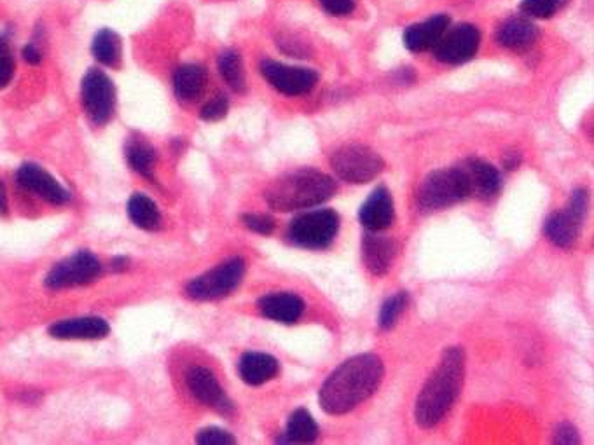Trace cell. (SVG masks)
I'll return each instance as SVG.
<instances>
[{
    "instance_id": "1",
    "label": "cell",
    "mask_w": 594,
    "mask_h": 445,
    "mask_svg": "<svg viewBox=\"0 0 594 445\" xmlns=\"http://www.w3.org/2000/svg\"><path fill=\"white\" fill-rule=\"evenodd\" d=\"M385 376V365L374 353L357 355L341 363L318 393V402L331 416H343L373 397Z\"/></svg>"
},
{
    "instance_id": "14",
    "label": "cell",
    "mask_w": 594,
    "mask_h": 445,
    "mask_svg": "<svg viewBox=\"0 0 594 445\" xmlns=\"http://www.w3.org/2000/svg\"><path fill=\"white\" fill-rule=\"evenodd\" d=\"M463 173L469 184L470 198L493 199L502 191V175L495 166L479 158H469L463 161Z\"/></svg>"
},
{
    "instance_id": "13",
    "label": "cell",
    "mask_w": 594,
    "mask_h": 445,
    "mask_svg": "<svg viewBox=\"0 0 594 445\" xmlns=\"http://www.w3.org/2000/svg\"><path fill=\"white\" fill-rule=\"evenodd\" d=\"M16 180L23 189L34 192L51 205H65L70 201L69 191L55 177H51L44 168L34 165V163L21 165L16 172Z\"/></svg>"
},
{
    "instance_id": "27",
    "label": "cell",
    "mask_w": 594,
    "mask_h": 445,
    "mask_svg": "<svg viewBox=\"0 0 594 445\" xmlns=\"http://www.w3.org/2000/svg\"><path fill=\"white\" fill-rule=\"evenodd\" d=\"M126 159L128 165L132 166L135 172L142 177L154 178V163H156V152L151 145L144 140H132L126 147Z\"/></svg>"
},
{
    "instance_id": "35",
    "label": "cell",
    "mask_w": 594,
    "mask_h": 445,
    "mask_svg": "<svg viewBox=\"0 0 594 445\" xmlns=\"http://www.w3.org/2000/svg\"><path fill=\"white\" fill-rule=\"evenodd\" d=\"M581 442L579 432L572 423H561L554 430V444L575 445Z\"/></svg>"
},
{
    "instance_id": "4",
    "label": "cell",
    "mask_w": 594,
    "mask_h": 445,
    "mask_svg": "<svg viewBox=\"0 0 594 445\" xmlns=\"http://www.w3.org/2000/svg\"><path fill=\"white\" fill-rule=\"evenodd\" d=\"M418 205L425 212H436L470 198L469 184L460 165L436 170L423 180L418 189Z\"/></svg>"
},
{
    "instance_id": "7",
    "label": "cell",
    "mask_w": 594,
    "mask_h": 445,
    "mask_svg": "<svg viewBox=\"0 0 594 445\" xmlns=\"http://www.w3.org/2000/svg\"><path fill=\"white\" fill-rule=\"evenodd\" d=\"M339 231V217L334 210H315L292 220L289 240L306 250H324Z\"/></svg>"
},
{
    "instance_id": "38",
    "label": "cell",
    "mask_w": 594,
    "mask_h": 445,
    "mask_svg": "<svg viewBox=\"0 0 594 445\" xmlns=\"http://www.w3.org/2000/svg\"><path fill=\"white\" fill-rule=\"evenodd\" d=\"M519 165H521V154H519V152L511 151L509 154H507V156H505V170H509V172H512V170H518Z\"/></svg>"
},
{
    "instance_id": "15",
    "label": "cell",
    "mask_w": 594,
    "mask_h": 445,
    "mask_svg": "<svg viewBox=\"0 0 594 445\" xmlns=\"http://www.w3.org/2000/svg\"><path fill=\"white\" fill-rule=\"evenodd\" d=\"M395 208L392 192L387 187H378L371 192L366 203L360 206L359 220L366 231H385L394 224Z\"/></svg>"
},
{
    "instance_id": "5",
    "label": "cell",
    "mask_w": 594,
    "mask_h": 445,
    "mask_svg": "<svg viewBox=\"0 0 594 445\" xmlns=\"http://www.w3.org/2000/svg\"><path fill=\"white\" fill-rule=\"evenodd\" d=\"M245 261L242 257H233L222 262L221 266L210 269L208 273L187 283L186 292L194 301H217L233 294L240 287L245 276Z\"/></svg>"
},
{
    "instance_id": "18",
    "label": "cell",
    "mask_w": 594,
    "mask_h": 445,
    "mask_svg": "<svg viewBox=\"0 0 594 445\" xmlns=\"http://www.w3.org/2000/svg\"><path fill=\"white\" fill-rule=\"evenodd\" d=\"M257 308L261 315L270 318L273 322L292 325L303 316L304 301L299 295L291 292H277V294H268L257 301Z\"/></svg>"
},
{
    "instance_id": "32",
    "label": "cell",
    "mask_w": 594,
    "mask_h": 445,
    "mask_svg": "<svg viewBox=\"0 0 594 445\" xmlns=\"http://www.w3.org/2000/svg\"><path fill=\"white\" fill-rule=\"evenodd\" d=\"M243 226L263 236H270L275 231V220L270 215H261V213H245L242 217Z\"/></svg>"
},
{
    "instance_id": "17",
    "label": "cell",
    "mask_w": 594,
    "mask_h": 445,
    "mask_svg": "<svg viewBox=\"0 0 594 445\" xmlns=\"http://www.w3.org/2000/svg\"><path fill=\"white\" fill-rule=\"evenodd\" d=\"M397 245L392 238L380 234V231H366L362 240V259L367 269L376 276H383L394 264Z\"/></svg>"
},
{
    "instance_id": "3",
    "label": "cell",
    "mask_w": 594,
    "mask_h": 445,
    "mask_svg": "<svg viewBox=\"0 0 594 445\" xmlns=\"http://www.w3.org/2000/svg\"><path fill=\"white\" fill-rule=\"evenodd\" d=\"M336 191L338 184L334 178L315 168H301L273 180L264 198L271 210L287 213L322 205Z\"/></svg>"
},
{
    "instance_id": "19",
    "label": "cell",
    "mask_w": 594,
    "mask_h": 445,
    "mask_svg": "<svg viewBox=\"0 0 594 445\" xmlns=\"http://www.w3.org/2000/svg\"><path fill=\"white\" fill-rule=\"evenodd\" d=\"M109 323L98 316H83V318H72L62 320L49 327V334L55 339L62 341H86V339H104L109 334Z\"/></svg>"
},
{
    "instance_id": "24",
    "label": "cell",
    "mask_w": 594,
    "mask_h": 445,
    "mask_svg": "<svg viewBox=\"0 0 594 445\" xmlns=\"http://www.w3.org/2000/svg\"><path fill=\"white\" fill-rule=\"evenodd\" d=\"M320 435L317 421L306 409L292 412L285 432L277 439V444H311Z\"/></svg>"
},
{
    "instance_id": "6",
    "label": "cell",
    "mask_w": 594,
    "mask_h": 445,
    "mask_svg": "<svg viewBox=\"0 0 594 445\" xmlns=\"http://www.w3.org/2000/svg\"><path fill=\"white\" fill-rule=\"evenodd\" d=\"M331 168L345 182L366 184L385 170V161L371 147L352 144L332 154Z\"/></svg>"
},
{
    "instance_id": "36",
    "label": "cell",
    "mask_w": 594,
    "mask_h": 445,
    "mask_svg": "<svg viewBox=\"0 0 594 445\" xmlns=\"http://www.w3.org/2000/svg\"><path fill=\"white\" fill-rule=\"evenodd\" d=\"M325 11L334 16H346L353 11L355 0H322Z\"/></svg>"
},
{
    "instance_id": "26",
    "label": "cell",
    "mask_w": 594,
    "mask_h": 445,
    "mask_svg": "<svg viewBox=\"0 0 594 445\" xmlns=\"http://www.w3.org/2000/svg\"><path fill=\"white\" fill-rule=\"evenodd\" d=\"M93 56L105 67H118L121 62V39L109 28L100 30L93 39Z\"/></svg>"
},
{
    "instance_id": "29",
    "label": "cell",
    "mask_w": 594,
    "mask_h": 445,
    "mask_svg": "<svg viewBox=\"0 0 594 445\" xmlns=\"http://www.w3.org/2000/svg\"><path fill=\"white\" fill-rule=\"evenodd\" d=\"M408 302V292H399V294L388 297L387 301L383 302V306H381L380 329H394L402 313H404V309L408 308Z\"/></svg>"
},
{
    "instance_id": "31",
    "label": "cell",
    "mask_w": 594,
    "mask_h": 445,
    "mask_svg": "<svg viewBox=\"0 0 594 445\" xmlns=\"http://www.w3.org/2000/svg\"><path fill=\"white\" fill-rule=\"evenodd\" d=\"M14 76V56L4 35H0V89L6 88Z\"/></svg>"
},
{
    "instance_id": "39",
    "label": "cell",
    "mask_w": 594,
    "mask_h": 445,
    "mask_svg": "<svg viewBox=\"0 0 594 445\" xmlns=\"http://www.w3.org/2000/svg\"><path fill=\"white\" fill-rule=\"evenodd\" d=\"M7 212V196H6V189H4V185L0 182V215L2 213Z\"/></svg>"
},
{
    "instance_id": "16",
    "label": "cell",
    "mask_w": 594,
    "mask_h": 445,
    "mask_svg": "<svg viewBox=\"0 0 594 445\" xmlns=\"http://www.w3.org/2000/svg\"><path fill=\"white\" fill-rule=\"evenodd\" d=\"M586 217V213L575 210L574 206L568 205L565 210L554 212L549 215L546 220V236L553 241L556 247L572 248L581 234L582 220Z\"/></svg>"
},
{
    "instance_id": "21",
    "label": "cell",
    "mask_w": 594,
    "mask_h": 445,
    "mask_svg": "<svg viewBox=\"0 0 594 445\" xmlns=\"http://www.w3.org/2000/svg\"><path fill=\"white\" fill-rule=\"evenodd\" d=\"M238 370H240V376L245 383L250 386H261L277 376L280 363L275 356L268 355V353L249 351L240 358Z\"/></svg>"
},
{
    "instance_id": "30",
    "label": "cell",
    "mask_w": 594,
    "mask_h": 445,
    "mask_svg": "<svg viewBox=\"0 0 594 445\" xmlns=\"http://www.w3.org/2000/svg\"><path fill=\"white\" fill-rule=\"evenodd\" d=\"M568 0H523L521 11L532 18L547 20L560 11L561 7L567 6Z\"/></svg>"
},
{
    "instance_id": "10",
    "label": "cell",
    "mask_w": 594,
    "mask_h": 445,
    "mask_svg": "<svg viewBox=\"0 0 594 445\" xmlns=\"http://www.w3.org/2000/svg\"><path fill=\"white\" fill-rule=\"evenodd\" d=\"M479 44H481L479 30L474 25L463 23L453 30H446L434 51L439 62L462 65L476 56Z\"/></svg>"
},
{
    "instance_id": "12",
    "label": "cell",
    "mask_w": 594,
    "mask_h": 445,
    "mask_svg": "<svg viewBox=\"0 0 594 445\" xmlns=\"http://www.w3.org/2000/svg\"><path fill=\"white\" fill-rule=\"evenodd\" d=\"M186 381L187 388L201 404L212 407V409L221 412L224 416H229V414L235 412V404L226 397V393L222 390L217 377L210 370L200 367V365L193 367L187 372Z\"/></svg>"
},
{
    "instance_id": "22",
    "label": "cell",
    "mask_w": 594,
    "mask_h": 445,
    "mask_svg": "<svg viewBox=\"0 0 594 445\" xmlns=\"http://www.w3.org/2000/svg\"><path fill=\"white\" fill-rule=\"evenodd\" d=\"M539 39V28L526 18H511L497 30V41L512 51H526Z\"/></svg>"
},
{
    "instance_id": "2",
    "label": "cell",
    "mask_w": 594,
    "mask_h": 445,
    "mask_svg": "<svg viewBox=\"0 0 594 445\" xmlns=\"http://www.w3.org/2000/svg\"><path fill=\"white\" fill-rule=\"evenodd\" d=\"M465 377V353L460 346L444 351L441 362L432 372L416 400V425L429 430L439 425L451 411L462 391Z\"/></svg>"
},
{
    "instance_id": "25",
    "label": "cell",
    "mask_w": 594,
    "mask_h": 445,
    "mask_svg": "<svg viewBox=\"0 0 594 445\" xmlns=\"http://www.w3.org/2000/svg\"><path fill=\"white\" fill-rule=\"evenodd\" d=\"M128 217L135 226L146 231H156L161 226L158 206L146 194H133L128 201Z\"/></svg>"
},
{
    "instance_id": "20",
    "label": "cell",
    "mask_w": 594,
    "mask_h": 445,
    "mask_svg": "<svg viewBox=\"0 0 594 445\" xmlns=\"http://www.w3.org/2000/svg\"><path fill=\"white\" fill-rule=\"evenodd\" d=\"M448 27L449 16L437 14V16L429 18V20L409 27L406 34H404V44L413 53L429 51V49L436 48L437 42L441 41V37L448 30Z\"/></svg>"
},
{
    "instance_id": "11",
    "label": "cell",
    "mask_w": 594,
    "mask_h": 445,
    "mask_svg": "<svg viewBox=\"0 0 594 445\" xmlns=\"http://www.w3.org/2000/svg\"><path fill=\"white\" fill-rule=\"evenodd\" d=\"M261 74L273 88L287 96L306 95L315 88L318 81L315 70L289 67L273 60H264L261 63Z\"/></svg>"
},
{
    "instance_id": "9",
    "label": "cell",
    "mask_w": 594,
    "mask_h": 445,
    "mask_svg": "<svg viewBox=\"0 0 594 445\" xmlns=\"http://www.w3.org/2000/svg\"><path fill=\"white\" fill-rule=\"evenodd\" d=\"M116 105V89L111 77L102 70L91 69L83 79V107L95 124L109 123Z\"/></svg>"
},
{
    "instance_id": "33",
    "label": "cell",
    "mask_w": 594,
    "mask_h": 445,
    "mask_svg": "<svg viewBox=\"0 0 594 445\" xmlns=\"http://www.w3.org/2000/svg\"><path fill=\"white\" fill-rule=\"evenodd\" d=\"M196 442L201 445H233L236 444L235 437L222 428H205L196 435Z\"/></svg>"
},
{
    "instance_id": "8",
    "label": "cell",
    "mask_w": 594,
    "mask_h": 445,
    "mask_svg": "<svg viewBox=\"0 0 594 445\" xmlns=\"http://www.w3.org/2000/svg\"><path fill=\"white\" fill-rule=\"evenodd\" d=\"M100 271H102V266L95 255L91 252H77L69 259L56 264L46 276L44 285L51 290L83 287V285L97 280Z\"/></svg>"
},
{
    "instance_id": "37",
    "label": "cell",
    "mask_w": 594,
    "mask_h": 445,
    "mask_svg": "<svg viewBox=\"0 0 594 445\" xmlns=\"http://www.w3.org/2000/svg\"><path fill=\"white\" fill-rule=\"evenodd\" d=\"M23 58H25V62L30 63V65H39L42 60L41 51L37 49L35 44H28L23 48Z\"/></svg>"
},
{
    "instance_id": "34",
    "label": "cell",
    "mask_w": 594,
    "mask_h": 445,
    "mask_svg": "<svg viewBox=\"0 0 594 445\" xmlns=\"http://www.w3.org/2000/svg\"><path fill=\"white\" fill-rule=\"evenodd\" d=\"M229 110V100L224 95L215 96L210 102L201 109V119H205L208 123H215L221 121L226 117Z\"/></svg>"
},
{
    "instance_id": "23",
    "label": "cell",
    "mask_w": 594,
    "mask_h": 445,
    "mask_svg": "<svg viewBox=\"0 0 594 445\" xmlns=\"http://www.w3.org/2000/svg\"><path fill=\"white\" fill-rule=\"evenodd\" d=\"M207 86V70L201 65H182L173 76V88L180 100L194 102L198 100Z\"/></svg>"
},
{
    "instance_id": "28",
    "label": "cell",
    "mask_w": 594,
    "mask_h": 445,
    "mask_svg": "<svg viewBox=\"0 0 594 445\" xmlns=\"http://www.w3.org/2000/svg\"><path fill=\"white\" fill-rule=\"evenodd\" d=\"M219 70H221V76L224 77L229 88L236 93H245L247 79H245L242 58L236 51H226L219 56Z\"/></svg>"
}]
</instances>
